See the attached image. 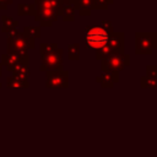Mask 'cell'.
I'll use <instances>...</instances> for the list:
<instances>
[{"mask_svg": "<svg viewBox=\"0 0 157 157\" xmlns=\"http://www.w3.org/2000/svg\"><path fill=\"white\" fill-rule=\"evenodd\" d=\"M59 47L56 43H42L39 47V52H40V58L53 53L54 50H56Z\"/></svg>", "mask_w": 157, "mask_h": 157, "instance_id": "20", "label": "cell"}, {"mask_svg": "<svg viewBox=\"0 0 157 157\" xmlns=\"http://www.w3.org/2000/svg\"><path fill=\"white\" fill-rule=\"evenodd\" d=\"M36 9H49V10H58L61 6L60 0H34Z\"/></svg>", "mask_w": 157, "mask_h": 157, "instance_id": "15", "label": "cell"}, {"mask_svg": "<svg viewBox=\"0 0 157 157\" xmlns=\"http://www.w3.org/2000/svg\"><path fill=\"white\" fill-rule=\"evenodd\" d=\"M72 5L75 10H78L81 16H90L92 12V0H74Z\"/></svg>", "mask_w": 157, "mask_h": 157, "instance_id": "12", "label": "cell"}, {"mask_svg": "<svg viewBox=\"0 0 157 157\" xmlns=\"http://www.w3.org/2000/svg\"><path fill=\"white\" fill-rule=\"evenodd\" d=\"M26 59H29V56H25V58H21V56H18V55H16V54H13V53H5V54H2L1 55V64L2 65H5L6 66V70L7 71H12V69L20 63V61H22V60H26Z\"/></svg>", "mask_w": 157, "mask_h": 157, "instance_id": "10", "label": "cell"}, {"mask_svg": "<svg viewBox=\"0 0 157 157\" xmlns=\"http://www.w3.org/2000/svg\"><path fill=\"white\" fill-rule=\"evenodd\" d=\"M114 0H92V10H107L109 5H112Z\"/></svg>", "mask_w": 157, "mask_h": 157, "instance_id": "21", "label": "cell"}, {"mask_svg": "<svg viewBox=\"0 0 157 157\" xmlns=\"http://www.w3.org/2000/svg\"><path fill=\"white\" fill-rule=\"evenodd\" d=\"M157 33L155 32H136L135 33V54L151 55L156 48Z\"/></svg>", "mask_w": 157, "mask_h": 157, "instance_id": "3", "label": "cell"}, {"mask_svg": "<svg viewBox=\"0 0 157 157\" xmlns=\"http://www.w3.org/2000/svg\"><path fill=\"white\" fill-rule=\"evenodd\" d=\"M155 66H156V69H157V63H156V65H155Z\"/></svg>", "mask_w": 157, "mask_h": 157, "instance_id": "31", "label": "cell"}, {"mask_svg": "<svg viewBox=\"0 0 157 157\" xmlns=\"http://www.w3.org/2000/svg\"><path fill=\"white\" fill-rule=\"evenodd\" d=\"M59 16L63 17L65 22H72L75 20V7L72 4H61L59 9Z\"/></svg>", "mask_w": 157, "mask_h": 157, "instance_id": "13", "label": "cell"}, {"mask_svg": "<svg viewBox=\"0 0 157 157\" xmlns=\"http://www.w3.org/2000/svg\"><path fill=\"white\" fill-rule=\"evenodd\" d=\"M0 87H2V83H1V82H0Z\"/></svg>", "mask_w": 157, "mask_h": 157, "instance_id": "30", "label": "cell"}, {"mask_svg": "<svg viewBox=\"0 0 157 157\" xmlns=\"http://www.w3.org/2000/svg\"><path fill=\"white\" fill-rule=\"evenodd\" d=\"M40 60H42V64L39 66V70L43 72L64 70L63 69V49L61 48H58L53 53L40 58Z\"/></svg>", "mask_w": 157, "mask_h": 157, "instance_id": "5", "label": "cell"}, {"mask_svg": "<svg viewBox=\"0 0 157 157\" xmlns=\"http://www.w3.org/2000/svg\"><path fill=\"white\" fill-rule=\"evenodd\" d=\"M101 27H102V28H103L105 32H108V33L114 32V31H113V25H112V21L102 20V21H101Z\"/></svg>", "mask_w": 157, "mask_h": 157, "instance_id": "25", "label": "cell"}, {"mask_svg": "<svg viewBox=\"0 0 157 157\" xmlns=\"http://www.w3.org/2000/svg\"><path fill=\"white\" fill-rule=\"evenodd\" d=\"M2 66H4V65H2V64H1V61H0V76L2 75Z\"/></svg>", "mask_w": 157, "mask_h": 157, "instance_id": "28", "label": "cell"}, {"mask_svg": "<svg viewBox=\"0 0 157 157\" xmlns=\"http://www.w3.org/2000/svg\"><path fill=\"white\" fill-rule=\"evenodd\" d=\"M146 77H151V78H157V69L155 65H147L146 66Z\"/></svg>", "mask_w": 157, "mask_h": 157, "instance_id": "24", "label": "cell"}, {"mask_svg": "<svg viewBox=\"0 0 157 157\" xmlns=\"http://www.w3.org/2000/svg\"><path fill=\"white\" fill-rule=\"evenodd\" d=\"M124 44H125V34L123 32H112V33H109L107 45L112 49V52L124 53Z\"/></svg>", "mask_w": 157, "mask_h": 157, "instance_id": "8", "label": "cell"}, {"mask_svg": "<svg viewBox=\"0 0 157 157\" xmlns=\"http://www.w3.org/2000/svg\"><path fill=\"white\" fill-rule=\"evenodd\" d=\"M96 81L103 88H112L114 86V83H117L119 81V74L118 72H113V71L102 72L99 76L96 77Z\"/></svg>", "mask_w": 157, "mask_h": 157, "instance_id": "9", "label": "cell"}, {"mask_svg": "<svg viewBox=\"0 0 157 157\" xmlns=\"http://www.w3.org/2000/svg\"><path fill=\"white\" fill-rule=\"evenodd\" d=\"M109 33L105 32L101 26H91L86 27L85 29V36H83V42L85 47L87 49H94L97 50L98 48L103 47L108 42Z\"/></svg>", "mask_w": 157, "mask_h": 157, "instance_id": "1", "label": "cell"}, {"mask_svg": "<svg viewBox=\"0 0 157 157\" xmlns=\"http://www.w3.org/2000/svg\"><path fill=\"white\" fill-rule=\"evenodd\" d=\"M110 54H112V49L105 44V45H103V47H101L96 50V59L97 60H103L107 56H109Z\"/></svg>", "mask_w": 157, "mask_h": 157, "instance_id": "23", "label": "cell"}, {"mask_svg": "<svg viewBox=\"0 0 157 157\" xmlns=\"http://www.w3.org/2000/svg\"><path fill=\"white\" fill-rule=\"evenodd\" d=\"M156 48H157V38H156Z\"/></svg>", "mask_w": 157, "mask_h": 157, "instance_id": "29", "label": "cell"}, {"mask_svg": "<svg viewBox=\"0 0 157 157\" xmlns=\"http://www.w3.org/2000/svg\"><path fill=\"white\" fill-rule=\"evenodd\" d=\"M6 87H9V88H27V87H29V83H28L27 78L10 76L6 78Z\"/></svg>", "mask_w": 157, "mask_h": 157, "instance_id": "14", "label": "cell"}, {"mask_svg": "<svg viewBox=\"0 0 157 157\" xmlns=\"http://www.w3.org/2000/svg\"><path fill=\"white\" fill-rule=\"evenodd\" d=\"M29 59H26V60H22L20 61L13 69H12V76H17V77H21V78H27L28 80V76L31 74L29 71Z\"/></svg>", "mask_w": 157, "mask_h": 157, "instance_id": "11", "label": "cell"}, {"mask_svg": "<svg viewBox=\"0 0 157 157\" xmlns=\"http://www.w3.org/2000/svg\"><path fill=\"white\" fill-rule=\"evenodd\" d=\"M60 2L61 4H72L74 0H60Z\"/></svg>", "mask_w": 157, "mask_h": 157, "instance_id": "27", "label": "cell"}, {"mask_svg": "<svg viewBox=\"0 0 157 157\" xmlns=\"http://www.w3.org/2000/svg\"><path fill=\"white\" fill-rule=\"evenodd\" d=\"M12 1H13V0H0V10L7 9V6L12 4Z\"/></svg>", "mask_w": 157, "mask_h": 157, "instance_id": "26", "label": "cell"}, {"mask_svg": "<svg viewBox=\"0 0 157 157\" xmlns=\"http://www.w3.org/2000/svg\"><path fill=\"white\" fill-rule=\"evenodd\" d=\"M22 32L26 37L36 39L40 37V26H25Z\"/></svg>", "mask_w": 157, "mask_h": 157, "instance_id": "18", "label": "cell"}, {"mask_svg": "<svg viewBox=\"0 0 157 157\" xmlns=\"http://www.w3.org/2000/svg\"><path fill=\"white\" fill-rule=\"evenodd\" d=\"M59 18L58 10H49V9H36L34 20L43 27H50L56 20Z\"/></svg>", "mask_w": 157, "mask_h": 157, "instance_id": "7", "label": "cell"}, {"mask_svg": "<svg viewBox=\"0 0 157 157\" xmlns=\"http://www.w3.org/2000/svg\"><path fill=\"white\" fill-rule=\"evenodd\" d=\"M101 70L102 72L107 71H113V72H120L123 69L130 65V55L124 53H118V52H112L109 56L105 59L101 60Z\"/></svg>", "mask_w": 157, "mask_h": 157, "instance_id": "2", "label": "cell"}, {"mask_svg": "<svg viewBox=\"0 0 157 157\" xmlns=\"http://www.w3.org/2000/svg\"><path fill=\"white\" fill-rule=\"evenodd\" d=\"M1 21H2V27H1V32L2 33H9L13 29L17 28V25H18V21L10 17V16H5L2 15L1 16Z\"/></svg>", "mask_w": 157, "mask_h": 157, "instance_id": "16", "label": "cell"}, {"mask_svg": "<svg viewBox=\"0 0 157 157\" xmlns=\"http://www.w3.org/2000/svg\"><path fill=\"white\" fill-rule=\"evenodd\" d=\"M140 86L141 88H157V78L142 76L140 77Z\"/></svg>", "mask_w": 157, "mask_h": 157, "instance_id": "22", "label": "cell"}, {"mask_svg": "<svg viewBox=\"0 0 157 157\" xmlns=\"http://www.w3.org/2000/svg\"><path fill=\"white\" fill-rule=\"evenodd\" d=\"M69 86V72L65 70L47 71L45 87L47 88H66Z\"/></svg>", "mask_w": 157, "mask_h": 157, "instance_id": "6", "label": "cell"}, {"mask_svg": "<svg viewBox=\"0 0 157 157\" xmlns=\"http://www.w3.org/2000/svg\"><path fill=\"white\" fill-rule=\"evenodd\" d=\"M34 47H36V39L26 37L23 32H20L17 29L9 32L6 36V48L28 50V49H33Z\"/></svg>", "mask_w": 157, "mask_h": 157, "instance_id": "4", "label": "cell"}, {"mask_svg": "<svg viewBox=\"0 0 157 157\" xmlns=\"http://www.w3.org/2000/svg\"><path fill=\"white\" fill-rule=\"evenodd\" d=\"M67 58L69 60L80 59V44L78 43H72L67 47Z\"/></svg>", "mask_w": 157, "mask_h": 157, "instance_id": "19", "label": "cell"}, {"mask_svg": "<svg viewBox=\"0 0 157 157\" xmlns=\"http://www.w3.org/2000/svg\"><path fill=\"white\" fill-rule=\"evenodd\" d=\"M36 6L34 4H18L17 15L18 16H34Z\"/></svg>", "mask_w": 157, "mask_h": 157, "instance_id": "17", "label": "cell"}]
</instances>
